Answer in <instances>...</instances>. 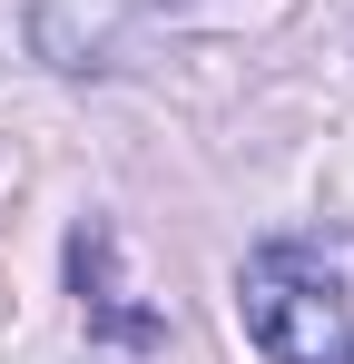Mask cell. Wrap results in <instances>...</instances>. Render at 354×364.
<instances>
[{"instance_id": "obj_1", "label": "cell", "mask_w": 354, "mask_h": 364, "mask_svg": "<svg viewBox=\"0 0 354 364\" xmlns=\"http://www.w3.org/2000/svg\"><path fill=\"white\" fill-rule=\"evenodd\" d=\"M236 325L276 364H354V227L266 237L236 266Z\"/></svg>"}, {"instance_id": "obj_3", "label": "cell", "mask_w": 354, "mask_h": 364, "mask_svg": "<svg viewBox=\"0 0 354 364\" xmlns=\"http://www.w3.org/2000/svg\"><path fill=\"white\" fill-rule=\"evenodd\" d=\"M128 10H148V0H89V20L79 30H59V40H40L59 69H109V40H118V20Z\"/></svg>"}, {"instance_id": "obj_2", "label": "cell", "mask_w": 354, "mask_h": 364, "mask_svg": "<svg viewBox=\"0 0 354 364\" xmlns=\"http://www.w3.org/2000/svg\"><path fill=\"white\" fill-rule=\"evenodd\" d=\"M109 256H118V237L109 227H79L69 237V276H79V315L99 325V335H118V345H158V315H138V305L109 286Z\"/></svg>"}]
</instances>
